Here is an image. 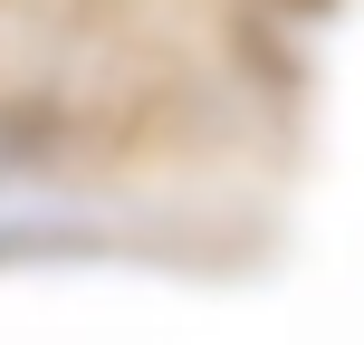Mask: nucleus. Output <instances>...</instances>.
I'll use <instances>...</instances> for the list:
<instances>
[]
</instances>
